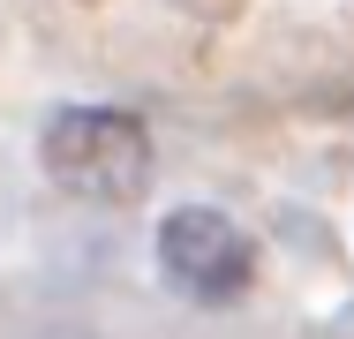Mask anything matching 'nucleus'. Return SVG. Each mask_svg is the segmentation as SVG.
Wrapping results in <instances>:
<instances>
[{
    "label": "nucleus",
    "instance_id": "4",
    "mask_svg": "<svg viewBox=\"0 0 354 339\" xmlns=\"http://www.w3.org/2000/svg\"><path fill=\"white\" fill-rule=\"evenodd\" d=\"M91 8H98V0H91Z\"/></svg>",
    "mask_w": 354,
    "mask_h": 339
},
{
    "label": "nucleus",
    "instance_id": "2",
    "mask_svg": "<svg viewBox=\"0 0 354 339\" xmlns=\"http://www.w3.org/2000/svg\"><path fill=\"white\" fill-rule=\"evenodd\" d=\"M158 271L181 286V294H196V302H234L241 286H249V271H257V249H249V234L212 211V203H181V211H166V226H158Z\"/></svg>",
    "mask_w": 354,
    "mask_h": 339
},
{
    "label": "nucleus",
    "instance_id": "1",
    "mask_svg": "<svg viewBox=\"0 0 354 339\" xmlns=\"http://www.w3.org/2000/svg\"><path fill=\"white\" fill-rule=\"evenodd\" d=\"M46 174L91 203H129L151 181V136L136 113L113 106H68L46 121Z\"/></svg>",
    "mask_w": 354,
    "mask_h": 339
},
{
    "label": "nucleus",
    "instance_id": "3",
    "mask_svg": "<svg viewBox=\"0 0 354 339\" xmlns=\"http://www.w3.org/2000/svg\"><path fill=\"white\" fill-rule=\"evenodd\" d=\"M174 8H189V15H204V23H226V15H241V0H174Z\"/></svg>",
    "mask_w": 354,
    "mask_h": 339
}]
</instances>
